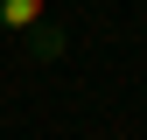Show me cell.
<instances>
[{"label": "cell", "mask_w": 147, "mask_h": 140, "mask_svg": "<svg viewBox=\"0 0 147 140\" xmlns=\"http://www.w3.org/2000/svg\"><path fill=\"white\" fill-rule=\"evenodd\" d=\"M0 35H21V49L35 63H56L70 49V35L49 21V0H0Z\"/></svg>", "instance_id": "obj_1"}]
</instances>
